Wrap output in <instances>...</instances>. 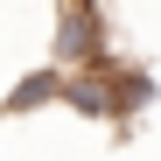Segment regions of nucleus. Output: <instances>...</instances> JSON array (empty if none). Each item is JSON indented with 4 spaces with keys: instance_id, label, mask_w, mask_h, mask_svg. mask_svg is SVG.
<instances>
[{
    "instance_id": "obj_1",
    "label": "nucleus",
    "mask_w": 161,
    "mask_h": 161,
    "mask_svg": "<svg viewBox=\"0 0 161 161\" xmlns=\"http://www.w3.org/2000/svg\"><path fill=\"white\" fill-rule=\"evenodd\" d=\"M49 63H56V70L105 63V21H98V0H56V21H49Z\"/></svg>"
},
{
    "instance_id": "obj_2",
    "label": "nucleus",
    "mask_w": 161,
    "mask_h": 161,
    "mask_svg": "<svg viewBox=\"0 0 161 161\" xmlns=\"http://www.w3.org/2000/svg\"><path fill=\"white\" fill-rule=\"evenodd\" d=\"M35 105H63V70H56V63H49V70H28L7 98H0V112L21 119V112H35Z\"/></svg>"
}]
</instances>
